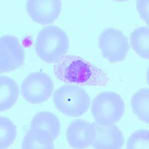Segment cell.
<instances>
[{
	"mask_svg": "<svg viewBox=\"0 0 149 149\" xmlns=\"http://www.w3.org/2000/svg\"><path fill=\"white\" fill-rule=\"evenodd\" d=\"M54 71L58 79L66 83L100 87L109 83L105 72L74 55H66L56 62Z\"/></svg>",
	"mask_w": 149,
	"mask_h": 149,
	"instance_id": "6da1fadb",
	"label": "cell"
},
{
	"mask_svg": "<svg viewBox=\"0 0 149 149\" xmlns=\"http://www.w3.org/2000/svg\"><path fill=\"white\" fill-rule=\"evenodd\" d=\"M35 48L36 54L42 60L46 63H56L68 52L69 37L63 29L49 25L38 33Z\"/></svg>",
	"mask_w": 149,
	"mask_h": 149,
	"instance_id": "7a4b0ae2",
	"label": "cell"
},
{
	"mask_svg": "<svg viewBox=\"0 0 149 149\" xmlns=\"http://www.w3.org/2000/svg\"><path fill=\"white\" fill-rule=\"evenodd\" d=\"M53 100L58 110L72 117L83 115L88 110L91 102L83 88L73 85H64L56 89Z\"/></svg>",
	"mask_w": 149,
	"mask_h": 149,
	"instance_id": "3957f363",
	"label": "cell"
},
{
	"mask_svg": "<svg viewBox=\"0 0 149 149\" xmlns=\"http://www.w3.org/2000/svg\"><path fill=\"white\" fill-rule=\"evenodd\" d=\"M125 109V103L120 95L108 91L100 93L93 99L91 109L95 122L100 124L116 123Z\"/></svg>",
	"mask_w": 149,
	"mask_h": 149,
	"instance_id": "277c9868",
	"label": "cell"
},
{
	"mask_svg": "<svg viewBox=\"0 0 149 149\" xmlns=\"http://www.w3.org/2000/svg\"><path fill=\"white\" fill-rule=\"evenodd\" d=\"M102 56L111 63L123 60L130 49L129 41L122 31L113 27L104 29L98 38Z\"/></svg>",
	"mask_w": 149,
	"mask_h": 149,
	"instance_id": "5b68a950",
	"label": "cell"
},
{
	"mask_svg": "<svg viewBox=\"0 0 149 149\" xmlns=\"http://www.w3.org/2000/svg\"><path fill=\"white\" fill-rule=\"evenodd\" d=\"M54 84L46 73L34 72L26 77L20 86V93L29 103L38 104L46 102L51 97Z\"/></svg>",
	"mask_w": 149,
	"mask_h": 149,
	"instance_id": "8992f818",
	"label": "cell"
},
{
	"mask_svg": "<svg viewBox=\"0 0 149 149\" xmlns=\"http://www.w3.org/2000/svg\"><path fill=\"white\" fill-rule=\"evenodd\" d=\"M24 51L19 41L11 35L2 36L0 38V70L9 72L23 65Z\"/></svg>",
	"mask_w": 149,
	"mask_h": 149,
	"instance_id": "52a82bcc",
	"label": "cell"
},
{
	"mask_svg": "<svg viewBox=\"0 0 149 149\" xmlns=\"http://www.w3.org/2000/svg\"><path fill=\"white\" fill-rule=\"evenodd\" d=\"M62 3L59 0H28L26 9L34 22L43 25L51 24L59 17Z\"/></svg>",
	"mask_w": 149,
	"mask_h": 149,
	"instance_id": "ba28073f",
	"label": "cell"
},
{
	"mask_svg": "<svg viewBox=\"0 0 149 149\" xmlns=\"http://www.w3.org/2000/svg\"><path fill=\"white\" fill-rule=\"evenodd\" d=\"M93 123L95 134L92 147L97 149H119L123 147V135L117 126L114 124Z\"/></svg>",
	"mask_w": 149,
	"mask_h": 149,
	"instance_id": "9c48e42d",
	"label": "cell"
},
{
	"mask_svg": "<svg viewBox=\"0 0 149 149\" xmlns=\"http://www.w3.org/2000/svg\"><path fill=\"white\" fill-rule=\"evenodd\" d=\"M94 134L93 123L77 119L70 124L66 131V137L72 147L84 149L92 145Z\"/></svg>",
	"mask_w": 149,
	"mask_h": 149,
	"instance_id": "30bf717a",
	"label": "cell"
},
{
	"mask_svg": "<svg viewBox=\"0 0 149 149\" xmlns=\"http://www.w3.org/2000/svg\"><path fill=\"white\" fill-rule=\"evenodd\" d=\"M30 127L45 131L54 141L59 135L61 124L59 118L55 114L44 111L34 116L31 121Z\"/></svg>",
	"mask_w": 149,
	"mask_h": 149,
	"instance_id": "8fae6325",
	"label": "cell"
},
{
	"mask_svg": "<svg viewBox=\"0 0 149 149\" xmlns=\"http://www.w3.org/2000/svg\"><path fill=\"white\" fill-rule=\"evenodd\" d=\"M19 95V88L13 79L5 75L0 76V110L4 111L15 104Z\"/></svg>",
	"mask_w": 149,
	"mask_h": 149,
	"instance_id": "7c38bea8",
	"label": "cell"
},
{
	"mask_svg": "<svg viewBox=\"0 0 149 149\" xmlns=\"http://www.w3.org/2000/svg\"><path fill=\"white\" fill-rule=\"evenodd\" d=\"M22 148L53 149L54 148V144L46 131L30 127L22 140Z\"/></svg>",
	"mask_w": 149,
	"mask_h": 149,
	"instance_id": "4fadbf2b",
	"label": "cell"
},
{
	"mask_svg": "<svg viewBox=\"0 0 149 149\" xmlns=\"http://www.w3.org/2000/svg\"><path fill=\"white\" fill-rule=\"evenodd\" d=\"M130 44L132 49L141 57L149 58V29L143 26L135 29L130 35Z\"/></svg>",
	"mask_w": 149,
	"mask_h": 149,
	"instance_id": "5bb4252c",
	"label": "cell"
},
{
	"mask_svg": "<svg viewBox=\"0 0 149 149\" xmlns=\"http://www.w3.org/2000/svg\"><path fill=\"white\" fill-rule=\"evenodd\" d=\"M132 110L141 120L149 122V90L143 88L134 93L131 100Z\"/></svg>",
	"mask_w": 149,
	"mask_h": 149,
	"instance_id": "9a60e30c",
	"label": "cell"
},
{
	"mask_svg": "<svg viewBox=\"0 0 149 149\" xmlns=\"http://www.w3.org/2000/svg\"><path fill=\"white\" fill-rule=\"evenodd\" d=\"M17 135V129L10 119L0 117V148L6 149L13 144Z\"/></svg>",
	"mask_w": 149,
	"mask_h": 149,
	"instance_id": "2e32d148",
	"label": "cell"
},
{
	"mask_svg": "<svg viewBox=\"0 0 149 149\" xmlns=\"http://www.w3.org/2000/svg\"><path fill=\"white\" fill-rule=\"evenodd\" d=\"M127 149H149V131L140 129L133 133L127 139Z\"/></svg>",
	"mask_w": 149,
	"mask_h": 149,
	"instance_id": "e0dca14e",
	"label": "cell"
},
{
	"mask_svg": "<svg viewBox=\"0 0 149 149\" xmlns=\"http://www.w3.org/2000/svg\"><path fill=\"white\" fill-rule=\"evenodd\" d=\"M137 9L141 17L149 26V0H139L136 2Z\"/></svg>",
	"mask_w": 149,
	"mask_h": 149,
	"instance_id": "ac0fdd59",
	"label": "cell"
}]
</instances>
